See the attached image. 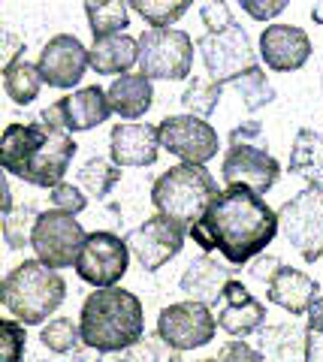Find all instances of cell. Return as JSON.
I'll use <instances>...</instances> for the list:
<instances>
[{
	"instance_id": "cell-1",
	"label": "cell",
	"mask_w": 323,
	"mask_h": 362,
	"mask_svg": "<svg viewBox=\"0 0 323 362\" xmlns=\"http://www.w3.org/2000/svg\"><path fill=\"white\" fill-rule=\"evenodd\" d=\"M281 233L278 211L260 194L248 187H227L215 197L206 218L191 226V239L203 254L221 251V257L236 269L254 263Z\"/></svg>"
},
{
	"instance_id": "cell-2",
	"label": "cell",
	"mask_w": 323,
	"mask_h": 362,
	"mask_svg": "<svg viewBox=\"0 0 323 362\" xmlns=\"http://www.w3.org/2000/svg\"><path fill=\"white\" fill-rule=\"evenodd\" d=\"M76 157V142L66 130L49 127L42 121L9 124L0 142V163L6 175H16L33 187L54 190Z\"/></svg>"
},
{
	"instance_id": "cell-3",
	"label": "cell",
	"mask_w": 323,
	"mask_h": 362,
	"mask_svg": "<svg viewBox=\"0 0 323 362\" xmlns=\"http://www.w3.org/2000/svg\"><path fill=\"white\" fill-rule=\"evenodd\" d=\"M82 341L97 354H127L146 338V311L130 290H94L79 311Z\"/></svg>"
},
{
	"instance_id": "cell-4",
	"label": "cell",
	"mask_w": 323,
	"mask_h": 362,
	"mask_svg": "<svg viewBox=\"0 0 323 362\" xmlns=\"http://www.w3.org/2000/svg\"><path fill=\"white\" fill-rule=\"evenodd\" d=\"M66 299V281L58 269H49L40 259H25L6 272L0 302L21 326H40L49 320Z\"/></svg>"
},
{
	"instance_id": "cell-5",
	"label": "cell",
	"mask_w": 323,
	"mask_h": 362,
	"mask_svg": "<svg viewBox=\"0 0 323 362\" xmlns=\"http://www.w3.org/2000/svg\"><path fill=\"white\" fill-rule=\"evenodd\" d=\"M218 194H221L218 181L211 178L206 166L178 163L154 181L151 202L158 214H163V218H170L172 223L191 233V226H196L206 218V211Z\"/></svg>"
},
{
	"instance_id": "cell-6",
	"label": "cell",
	"mask_w": 323,
	"mask_h": 362,
	"mask_svg": "<svg viewBox=\"0 0 323 362\" xmlns=\"http://www.w3.org/2000/svg\"><path fill=\"white\" fill-rule=\"evenodd\" d=\"M281 235L305 263L323 259V187L308 185L278 209Z\"/></svg>"
},
{
	"instance_id": "cell-7",
	"label": "cell",
	"mask_w": 323,
	"mask_h": 362,
	"mask_svg": "<svg viewBox=\"0 0 323 362\" xmlns=\"http://www.w3.org/2000/svg\"><path fill=\"white\" fill-rule=\"evenodd\" d=\"M194 70V40L191 33L170 28L154 30L148 28L139 37V73H146L151 82L154 78H187Z\"/></svg>"
},
{
	"instance_id": "cell-8",
	"label": "cell",
	"mask_w": 323,
	"mask_h": 362,
	"mask_svg": "<svg viewBox=\"0 0 323 362\" xmlns=\"http://www.w3.org/2000/svg\"><path fill=\"white\" fill-rule=\"evenodd\" d=\"M85 239H88V233L82 230V223L76 221V214L49 209L40 214L30 247L40 263H46L49 269H66V266L76 269L79 254L85 247Z\"/></svg>"
},
{
	"instance_id": "cell-9",
	"label": "cell",
	"mask_w": 323,
	"mask_h": 362,
	"mask_svg": "<svg viewBox=\"0 0 323 362\" xmlns=\"http://www.w3.org/2000/svg\"><path fill=\"white\" fill-rule=\"evenodd\" d=\"M196 49L206 64L209 78H215L221 85L257 66V52L251 49V37L242 25H233L224 33H203L196 40Z\"/></svg>"
},
{
	"instance_id": "cell-10",
	"label": "cell",
	"mask_w": 323,
	"mask_h": 362,
	"mask_svg": "<svg viewBox=\"0 0 323 362\" xmlns=\"http://www.w3.org/2000/svg\"><path fill=\"white\" fill-rule=\"evenodd\" d=\"M127 266H130L127 239L100 230V233H88L79 263H76V275L97 290H109L121 284V278L127 275Z\"/></svg>"
},
{
	"instance_id": "cell-11",
	"label": "cell",
	"mask_w": 323,
	"mask_h": 362,
	"mask_svg": "<svg viewBox=\"0 0 323 362\" xmlns=\"http://www.w3.org/2000/svg\"><path fill=\"white\" fill-rule=\"evenodd\" d=\"M218 332V317L199 302L166 305L158 317V335L178 354L206 347Z\"/></svg>"
},
{
	"instance_id": "cell-12",
	"label": "cell",
	"mask_w": 323,
	"mask_h": 362,
	"mask_svg": "<svg viewBox=\"0 0 323 362\" xmlns=\"http://www.w3.org/2000/svg\"><path fill=\"white\" fill-rule=\"evenodd\" d=\"M221 175H224L227 187H248L263 197L275 187L281 166L269 154V148H263V142H239L227 148Z\"/></svg>"
},
{
	"instance_id": "cell-13",
	"label": "cell",
	"mask_w": 323,
	"mask_h": 362,
	"mask_svg": "<svg viewBox=\"0 0 323 362\" xmlns=\"http://www.w3.org/2000/svg\"><path fill=\"white\" fill-rule=\"evenodd\" d=\"M160 148L175 154L182 163L206 166L218 154V130L194 115H170L158 124Z\"/></svg>"
},
{
	"instance_id": "cell-14",
	"label": "cell",
	"mask_w": 323,
	"mask_h": 362,
	"mask_svg": "<svg viewBox=\"0 0 323 362\" xmlns=\"http://www.w3.org/2000/svg\"><path fill=\"white\" fill-rule=\"evenodd\" d=\"M184 235L187 230H182V226L172 223L170 218H163V214H154V218H146L127 235V247L146 272H158L172 257L182 254Z\"/></svg>"
},
{
	"instance_id": "cell-15",
	"label": "cell",
	"mask_w": 323,
	"mask_h": 362,
	"mask_svg": "<svg viewBox=\"0 0 323 362\" xmlns=\"http://www.w3.org/2000/svg\"><path fill=\"white\" fill-rule=\"evenodd\" d=\"M40 76L49 88H58V90H70L73 85L82 82L85 70L91 66V54L82 45L79 37L73 33H58L52 37L40 52Z\"/></svg>"
},
{
	"instance_id": "cell-16",
	"label": "cell",
	"mask_w": 323,
	"mask_h": 362,
	"mask_svg": "<svg viewBox=\"0 0 323 362\" xmlns=\"http://www.w3.org/2000/svg\"><path fill=\"white\" fill-rule=\"evenodd\" d=\"M260 58L275 73H296L311 58V40L296 25H269L260 33Z\"/></svg>"
},
{
	"instance_id": "cell-17",
	"label": "cell",
	"mask_w": 323,
	"mask_h": 362,
	"mask_svg": "<svg viewBox=\"0 0 323 362\" xmlns=\"http://www.w3.org/2000/svg\"><path fill=\"white\" fill-rule=\"evenodd\" d=\"M109 154L121 169L151 166L160 154V130L151 124H115L109 133Z\"/></svg>"
},
{
	"instance_id": "cell-18",
	"label": "cell",
	"mask_w": 323,
	"mask_h": 362,
	"mask_svg": "<svg viewBox=\"0 0 323 362\" xmlns=\"http://www.w3.org/2000/svg\"><path fill=\"white\" fill-rule=\"evenodd\" d=\"M218 326L233 338H245V335H254L266 326V305L260 299H254V293L242 284V281L233 278L227 290H224V299L218 305Z\"/></svg>"
},
{
	"instance_id": "cell-19",
	"label": "cell",
	"mask_w": 323,
	"mask_h": 362,
	"mask_svg": "<svg viewBox=\"0 0 323 362\" xmlns=\"http://www.w3.org/2000/svg\"><path fill=\"white\" fill-rule=\"evenodd\" d=\"M230 281H233V266H221L211 254H199L184 269L182 281H178V290L187 296V302H199L206 308H211V305H221Z\"/></svg>"
},
{
	"instance_id": "cell-20",
	"label": "cell",
	"mask_w": 323,
	"mask_h": 362,
	"mask_svg": "<svg viewBox=\"0 0 323 362\" xmlns=\"http://www.w3.org/2000/svg\"><path fill=\"white\" fill-rule=\"evenodd\" d=\"M266 299H269L272 305H278L281 311H287L290 317L308 314L311 305L320 299V284L311 275H305L303 269L284 266L275 275L272 284L266 287Z\"/></svg>"
},
{
	"instance_id": "cell-21",
	"label": "cell",
	"mask_w": 323,
	"mask_h": 362,
	"mask_svg": "<svg viewBox=\"0 0 323 362\" xmlns=\"http://www.w3.org/2000/svg\"><path fill=\"white\" fill-rule=\"evenodd\" d=\"M61 109H64V127H66V133L94 130L103 121H109V115H112L109 90L97 88V85L82 88V90H73L70 97L61 100Z\"/></svg>"
},
{
	"instance_id": "cell-22",
	"label": "cell",
	"mask_w": 323,
	"mask_h": 362,
	"mask_svg": "<svg viewBox=\"0 0 323 362\" xmlns=\"http://www.w3.org/2000/svg\"><path fill=\"white\" fill-rule=\"evenodd\" d=\"M263 362H305L308 329L299 323H269L257 332Z\"/></svg>"
},
{
	"instance_id": "cell-23",
	"label": "cell",
	"mask_w": 323,
	"mask_h": 362,
	"mask_svg": "<svg viewBox=\"0 0 323 362\" xmlns=\"http://www.w3.org/2000/svg\"><path fill=\"white\" fill-rule=\"evenodd\" d=\"M91 54V70L100 76H127L133 64H139V40H133L130 33H115V37L94 40L88 49Z\"/></svg>"
},
{
	"instance_id": "cell-24",
	"label": "cell",
	"mask_w": 323,
	"mask_h": 362,
	"mask_svg": "<svg viewBox=\"0 0 323 362\" xmlns=\"http://www.w3.org/2000/svg\"><path fill=\"white\" fill-rule=\"evenodd\" d=\"M109 103L124 121L142 118L154 103V85L146 73H127L109 85Z\"/></svg>"
},
{
	"instance_id": "cell-25",
	"label": "cell",
	"mask_w": 323,
	"mask_h": 362,
	"mask_svg": "<svg viewBox=\"0 0 323 362\" xmlns=\"http://www.w3.org/2000/svg\"><path fill=\"white\" fill-rule=\"evenodd\" d=\"M290 173L305 178L308 185L323 187V133L299 130L290 148Z\"/></svg>"
},
{
	"instance_id": "cell-26",
	"label": "cell",
	"mask_w": 323,
	"mask_h": 362,
	"mask_svg": "<svg viewBox=\"0 0 323 362\" xmlns=\"http://www.w3.org/2000/svg\"><path fill=\"white\" fill-rule=\"evenodd\" d=\"M42 85H46V82H42V76H40V66L25 61V58L4 70V90H6V97L13 100L16 106L33 103V100L40 97Z\"/></svg>"
},
{
	"instance_id": "cell-27",
	"label": "cell",
	"mask_w": 323,
	"mask_h": 362,
	"mask_svg": "<svg viewBox=\"0 0 323 362\" xmlns=\"http://www.w3.org/2000/svg\"><path fill=\"white\" fill-rule=\"evenodd\" d=\"M118 181H121V166L103 160V157H88L79 175H76V185L85 190V197L94 199H106Z\"/></svg>"
},
{
	"instance_id": "cell-28",
	"label": "cell",
	"mask_w": 323,
	"mask_h": 362,
	"mask_svg": "<svg viewBox=\"0 0 323 362\" xmlns=\"http://www.w3.org/2000/svg\"><path fill=\"white\" fill-rule=\"evenodd\" d=\"M85 16L94 40L124 33L130 25V6L121 4V0H112V4H85Z\"/></svg>"
},
{
	"instance_id": "cell-29",
	"label": "cell",
	"mask_w": 323,
	"mask_h": 362,
	"mask_svg": "<svg viewBox=\"0 0 323 362\" xmlns=\"http://www.w3.org/2000/svg\"><path fill=\"white\" fill-rule=\"evenodd\" d=\"M40 344L52 350V354L58 356H66V354H82L85 350V341H82V326L70 320V317H54V320H49L46 326H42L40 332Z\"/></svg>"
},
{
	"instance_id": "cell-30",
	"label": "cell",
	"mask_w": 323,
	"mask_h": 362,
	"mask_svg": "<svg viewBox=\"0 0 323 362\" xmlns=\"http://www.w3.org/2000/svg\"><path fill=\"white\" fill-rule=\"evenodd\" d=\"M40 214L42 211H37L30 202L16 206L13 211L4 214V242L9 251H21V247H28L33 242V230L40 223Z\"/></svg>"
},
{
	"instance_id": "cell-31",
	"label": "cell",
	"mask_w": 323,
	"mask_h": 362,
	"mask_svg": "<svg viewBox=\"0 0 323 362\" xmlns=\"http://www.w3.org/2000/svg\"><path fill=\"white\" fill-rule=\"evenodd\" d=\"M227 85L236 88V94L242 97V103H245V109H248V112H257L263 106L275 103V88H272V82L266 78V73L260 70V66H254V70L236 76Z\"/></svg>"
},
{
	"instance_id": "cell-32",
	"label": "cell",
	"mask_w": 323,
	"mask_h": 362,
	"mask_svg": "<svg viewBox=\"0 0 323 362\" xmlns=\"http://www.w3.org/2000/svg\"><path fill=\"white\" fill-rule=\"evenodd\" d=\"M221 94H224V85L215 82V78H194V82H187L182 94V106L187 109V115L206 121L218 109Z\"/></svg>"
},
{
	"instance_id": "cell-33",
	"label": "cell",
	"mask_w": 323,
	"mask_h": 362,
	"mask_svg": "<svg viewBox=\"0 0 323 362\" xmlns=\"http://www.w3.org/2000/svg\"><path fill=\"white\" fill-rule=\"evenodd\" d=\"M130 9L139 13L148 21L154 30H170V25H175L182 18L191 4H166V0H130Z\"/></svg>"
},
{
	"instance_id": "cell-34",
	"label": "cell",
	"mask_w": 323,
	"mask_h": 362,
	"mask_svg": "<svg viewBox=\"0 0 323 362\" xmlns=\"http://www.w3.org/2000/svg\"><path fill=\"white\" fill-rule=\"evenodd\" d=\"M124 356L130 362H182L178 350H172L160 335H146L136 347H130Z\"/></svg>"
},
{
	"instance_id": "cell-35",
	"label": "cell",
	"mask_w": 323,
	"mask_h": 362,
	"mask_svg": "<svg viewBox=\"0 0 323 362\" xmlns=\"http://www.w3.org/2000/svg\"><path fill=\"white\" fill-rule=\"evenodd\" d=\"M0 347H4V362H25V350H28V335L25 326L18 320H4L0 323Z\"/></svg>"
},
{
	"instance_id": "cell-36",
	"label": "cell",
	"mask_w": 323,
	"mask_h": 362,
	"mask_svg": "<svg viewBox=\"0 0 323 362\" xmlns=\"http://www.w3.org/2000/svg\"><path fill=\"white\" fill-rule=\"evenodd\" d=\"M49 199H52V209L58 211H66V214H79L88 209V197L79 185H70V181H64L54 190H49Z\"/></svg>"
},
{
	"instance_id": "cell-37",
	"label": "cell",
	"mask_w": 323,
	"mask_h": 362,
	"mask_svg": "<svg viewBox=\"0 0 323 362\" xmlns=\"http://www.w3.org/2000/svg\"><path fill=\"white\" fill-rule=\"evenodd\" d=\"M199 21L206 25V33H224L236 25V18H233L224 0H206V4L199 6Z\"/></svg>"
},
{
	"instance_id": "cell-38",
	"label": "cell",
	"mask_w": 323,
	"mask_h": 362,
	"mask_svg": "<svg viewBox=\"0 0 323 362\" xmlns=\"http://www.w3.org/2000/svg\"><path fill=\"white\" fill-rule=\"evenodd\" d=\"M215 362H263V354L257 347H251L245 338H233L218 350Z\"/></svg>"
},
{
	"instance_id": "cell-39",
	"label": "cell",
	"mask_w": 323,
	"mask_h": 362,
	"mask_svg": "<svg viewBox=\"0 0 323 362\" xmlns=\"http://www.w3.org/2000/svg\"><path fill=\"white\" fill-rule=\"evenodd\" d=\"M239 6H242V13H248L254 21H269L287 9L284 0H239Z\"/></svg>"
},
{
	"instance_id": "cell-40",
	"label": "cell",
	"mask_w": 323,
	"mask_h": 362,
	"mask_svg": "<svg viewBox=\"0 0 323 362\" xmlns=\"http://www.w3.org/2000/svg\"><path fill=\"white\" fill-rule=\"evenodd\" d=\"M281 269H284V263H281L278 257H272V254H260V257L248 266V275H251L254 281H260V284L269 287L272 281H275V275H278Z\"/></svg>"
},
{
	"instance_id": "cell-41",
	"label": "cell",
	"mask_w": 323,
	"mask_h": 362,
	"mask_svg": "<svg viewBox=\"0 0 323 362\" xmlns=\"http://www.w3.org/2000/svg\"><path fill=\"white\" fill-rule=\"evenodd\" d=\"M21 52H25V40L16 37V33H9V30L0 33V61H4V70L6 66H13L16 61H21L18 58Z\"/></svg>"
},
{
	"instance_id": "cell-42",
	"label": "cell",
	"mask_w": 323,
	"mask_h": 362,
	"mask_svg": "<svg viewBox=\"0 0 323 362\" xmlns=\"http://www.w3.org/2000/svg\"><path fill=\"white\" fill-rule=\"evenodd\" d=\"M260 121H245L242 127H236L230 133V145H239V142H260Z\"/></svg>"
},
{
	"instance_id": "cell-43",
	"label": "cell",
	"mask_w": 323,
	"mask_h": 362,
	"mask_svg": "<svg viewBox=\"0 0 323 362\" xmlns=\"http://www.w3.org/2000/svg\"><path fill=\"white\" fill-rule=\"evenodd\" d=\"M305 317H308V332H320L323 335V296L311 305V311Z\"/></svg>"
},
{
	"instance_id": "cell-44",
	"label": "cell",
	"mask_w": 323,
	"mask_h": 362,
	"mask_svg": "<svg viewBox=\"0 0 323 362\" xmlns=\"http://www.w3.org/2000/svg\"><path fill=\"white\" fill-rule=\"evenodd\" d=\"M305 362H323V335L308 332V356Z\"/></svg>"
},
{
	"instance_id": "cell-45",
	"label": "cell",
	"mask_w": 323,
	"mask_h": 362,
	"mask_svg": "<svg viewBox=\"0 0 323 362\" xmlns=\"http://www.w3.org/2000/svg\"><path fill=\"white\" fill-rule=\"evenodd\" d=\"M311 18H315L317 25H323V0H320V4L311 6Z\"/></svg>"
},
{
	"instance_id": "cell-46",
	"label": "cell",
	"mask_w": 323,
	"mask_h": 362,
	"mask_svg": "<svg viewBox=\"0 0 323 362\" xmlns=\"http://www.w3.org/2000/svg\"><path fill=\"white\" fill-rule=\"evenodd\" d=\"M100 362H130L124 354H106L103 359H100Z\"/></svg>"
},
{
	"instance_id": "cell-47",
	"label": "cell",
	"mask_w": 323,
	"mask_h": 362,
	"mask_svg": "<svg viewBox=\"0 0 323 362\" xmlns=\"http://www.w3.org/2000/svg\"><path fill=\"white\" fill-rule=\"evenodd\" d=\"M199 362H215V359H199Z\"/></svg>"
}]
</instances>
